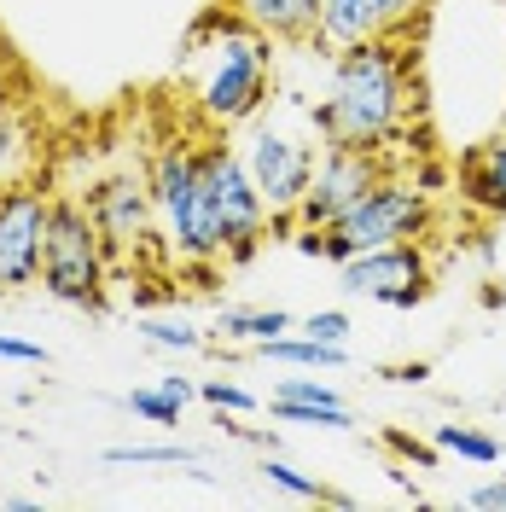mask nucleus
I'll return each mask as SVG.
<instances>
[{
    "label": "nucleus",
    "instance_id": "nucleus-20",
    "mask_svg": "<svg viewBox=\"0 0 506 512\" xmlns=\"http://www.w3.org/2000/svg\"><path fill=\"white\" fill-rule=\"evenodd\" d=\"M280 425H315V431H355V414H349L344 402H285L274 396L268 402Z\"/></svg>",
    "mask_w": 506,
    "mask_h": 512
},
{
    "label": "nucleus",
    "instance_id": "nucleus-14",
    "mask_svg": "<svg viewBox=\"0 0 506 512\" xmlns=\"http://www.w3.org/2000/svg\"><path fill=\"white\" fill-rule=\"evenodd\" d=\"M222 6L274 41H315L320 24V0H222Z\"/></svg>",
    "mask_w": 506,
    "mask_h": 512
},
{
    "label": "nucleus",
    "instance_id": "nucleus-13",
    "mask_svg": "<svg viewBox=\"0 0 506 512\" xmlns=\"http://www.w3.org/2000/svg\"><path fill=\"white\" fill-rule=\"evenodd\" d=\"M460 198L472 204L477 216L506 222V134L483 140V146H472L460 158Z\"/></svg>",
    "mask_w": 506,
    "mask_h": 512
},
{
    "label": "nucleus",
    "instance_id": "nucleus-7",
    "mask_svg": "<svg viewBox=\"0 0 506 512\" xmlns=\"http://www.w3.org/2000/svg\"><path fill=\"white\" fill-rule=\"evenodd\" d=\"M198 169H204V187H210V204H216V222H222V239H227V262H239V256H251L262 239H268V204H262V192H256L251 169L239 158V140H227V134H204V146H198Z\"/></svg>",
    "mask_w": 506,
    "mask_h": 512
},
{
    "label": "nucleus",
    "instance_id": "nucleus-18",
    "mask_svg": "<svg viewBox=\"0 0 506 512\" xmlns=\"http://www.w3.org/2000/svg\"><path fill=\"white\" fill-rule=\"evenodd\" d=\"M134 332L146 338V344H158V350H181V355H198L210 344V332L187 315H140L134 320Z\"/></svg>",
    "mask_w": 506,
    "mask_h": 512
},
{
    "label": "nucleus",
    "instance_id": "nucleus-15",
    "mask_svg": "<svg viewBox=\"0 0 506 512\" xmlns=\"http://www.w3.org/2000/svg\"><path fill=\"white\" fill-rule=\"evenodd\" d=\"M262 361H280V367H291V373H338L349 361V344H320V338H309V332H280V338H262V344H251Z\"/></svg>",
    "mask_w": 506,
    "mask_h": 512
},
{
    "label": "nucleus",
    "instance_id": "nucleus-33",
    "mask_svg": "<svg viewBox=\"0 0 506 512\" xmlns=\"http://www.w3.org/2000/svg\"><path fill=\"white\" fill-rule=\"evenodd\" d=\"M501 466H506V448H501Z\"/></svg>",
    "mask_w": 506,
    "mask_h": 512
},
{
    "label": "nucleus",
    "instance_id": "nucleus-1",
    "mask_svg": "<svg viewBox=\"0 0 506 512\" xmlns=\"http://www.w3.org/2000/svg\"><path fill=\"white\" fill-rule=\"evenodd\" d=\"M181 76L192 94V117L210 134H233L274 105V35L216 6L210 18L192 24L181 47Z\"/></svg>",
    "mask_w": 506,
    "mask_h": 512
},
{
    "label": "nucleus",
    "instance_id": "nucleus-26",
    "mask_svg": "<svg viewBox=\"0 0 506 512\" xmlns=\"http://www.w3.org/2000/svg\"><path fill=\"white\" fill-rule=\"evenodd\" d=\"M297 332H309L320 344H349V315L344 309H315V315L297 320Z\"/></svg>",
    "mask_w": 506,
    "mask_h": 512
},
{
    "label": "nucleus",
    "instance_id": "nucleus-28",
    "mask_svg": "<svg viewBox=\"0 0 506 512\" xmlns=\"http://www.w3.org/2000/svg\"><path fill=\"white\" fill-rule=\"evenodd\" d=\"M466 507H472V512H506V478L477 483L472 495H466Z\"/></svg>",
    "mask_w": 506,
    "mask_h": 512
},
{
    "label": "nucleus",
    "instance_id": "nucleus-10",
    "mask_svg": "<svg viewBox=\"0 0 506 512\" xmlns=\"http://www.w3.org/2000/svg\"><path fill=\"white\" fill-rule=\"evenodd\" d=\"M384 181V158L379 146H326L315 163V181L297 204V222L303 227H332L338 216H349L367 192Z\"/></svg>",
    "mask_w": 506,
    "mask_h": 512
},
{
    "label": "nucleus",
    "instance_id": "nucleus-16",
    "mask_svg": "<svg viewBox=\"0 0 506 512\" xmlns=\"http://www.w3.org/2000/svg\"><path fill=\"white\" fill-rule=\"evenodd\" d=\"M280 332H297V320L285 309H222L216 315V338H227V344H262Z\"/></svg>",
    "mask_w": 506,
    "mask_h": 512
},
{
    "label": "nucleus",
    "instance_id": "nucleus-24",
    "mask_svg": "<svg viewBox=\"0 0 506 512\" xmlns=\"http://www.w3.org/2000/svg\"><path fill=\"white\" fill-rule=\"evenodd\" d=\"M198 396H204L210 408H222V414H251L256 408V396L245 390V384H233V379H204L198 384Z\"/></svg>",
    "mask_w": 506,
    "mask_h": 512
},
{
    "label": "nucleus",
    "instance_id": "nucleus-27",
    "mask_svg": "<svg viewBox=\"0 0 506 512\" xmlns=\"http://www.w3.org/2000/svg\"><path fill=\"white\" fill-rule=\"evenodd\" d=\"M0 361H24V367H47L53 355L41 350V344H30V338H6V332H0Z\"/></svg>",
    "mask_w": 506,
    "mask_h": 512
},
{
    "label": "nucleus",
    "instance_id": "nucleus-9",
    "mask_svg": "<svg viewBox=\"0 0 506 512\" xmlns=\"http://www.w3.org/2000/svg\"><path fill=\"white\" fill-rule=\"evenodd\" d=\"M344 291L384 303V309H419L431 297V256L419 239L408 245H379V251H355L349 262H338Z\"/></svg>",
    "mask_w": 506,
    "mask_h": 512
},
{
    "label": "nucleus",
    "instance_id": "nucleus-32",
    "mask_svg": "<svg viewBox=\"0 0 506 512\" xmlns=\"http://www.w3.org/2000/svg\"><path fill=\"white\" fill-rule=\"evenodd\" d=\"M396 379H402V384H419V379H431V367H425V361H413V367H402Z\"/></svg>",
    "mask_w": 506,
    "mask_h": 512
},
{
    "label": "nucleus",
    "instance_id": "nucleus-11",
    "mask_svg": "<svg viewBox=\"0 0 506 512\" xmlns=\"http://www.w3.org/2000/svg\"><path fill=\"white\" fill-rule=\"evenodd\" d=\"M88 216H94L105 251H152V239H163L158 227V198L146 175H111L88 192Z\"/></svg>",
    "mask_w": 506,
    "mask_h": 512
},
{
    "label": "nucleus",
    "instance_id": "nucleus-6",
    "mask_svg": "<svg viewBox=\"0 0 506 512\" xmlns=\"http://www.w3.org/2000/svg\"><path fill=\"white\" fill-rule=\"evenodd\" d=\"M105 274L111 251L99 239L94 216L82 198H53V227H47V256H41V291L70 309H99L105 303Z\"/></svg>",
    "mask_w": 506,
    "mask_h": 512
},
{
    "label": "nucleus",
    "instance_id": "nucleus-5",
    "mask_svg": "<svg viewBox=\"0 0 506 512\" xmlns=\"http://www.w3.org/2000/svg\"><path fill=\"white\" fill-rule=\"evenodd\" d=\"M315 117H303V128H291L274 111H262L245 123V140H239V158L251 169L256 192H262V204H268V216L274 222H291L297 227V204H303V192L315 181V163H320V146H315Z\"/></svg>",
    "mask_w": 506,
    "mask_h": 512
},
{
    "label": "nucleus",
    "instance_id": "nucleus-22",
    "mask_svg": "<svg viewBox=\"0 0 506 512\" xmlns=\"http://www.w3.org/2000/svg\"><path fill=\"white\" fill-rule=\"evenodd\" d=\"M123 402H128L140 419H146V425H181V414H187V402H175V396H169L158 379L140 384V390H128Z\"/></svg>",
    "mask_w": 506,
    "mask_h": 512
},
{
    "label": "nucleus",
    "instance_id": "nucleus-17",
    "mask_svg": "<svg viewBox=\"0 0 506 512\" xmlns=\"http://www.w3.org/2000/svg\"><path fill=\"white\" fill-rule=\"evenodd\" d=\"M30 163H35V134H30V123H24L12 105H0V187H12V181H30Z\"/></svg>",
    "mask_w": 506,
    "mask_h": 512
},
{
    "label": "nucleus",
    "instance_id": "nucleus-21",
    "mask_svg": "<svg viewBox=\"0 0 506 512\" xmlns=\"http://www.w3.org/2000/svg\"><path fill=\"white\" fill-rule=\"evenodd\" d=\"M198 448L187 443H117L105 448V466H192Z\"/></svg>",
    "mask_w": 506,
    "mask_h": 512
},
{
    "label": "nucleus",
    "instance_id": "nucleus-12",
    "mask_svg": "<svg viewBox=\"0 0 506 512\" xmlns=\"http://www.w3.org/2000/svg\"><path fill=\"white\" fill-rule=\"evenodd\" d=\"M396 6L390 0H320V24L315 41H326L332 53L344 47H361V41H379V35H396Z\"/></svg>",
    "mask_w": 506,
    "mask_h": 512
},
{
    "label": "nucleus",
    "instance_id": "nucleus-2",
    "mask_svg": "<svg viewBox=\"0 0 506 512\" xmlns=\"http://www.w3.org/2000/svg\"><path fill=\"white\" fill-rule=\"evenodd\" d=\"M309 117L326 146H390L408 123V47L396 35L344 47Z\"/></svg>",
    "mask_w": 506,
    "mask_h": 512
},
{
    "label": "nucleus",
    "instance_id": "nucleus-3",
    "mask_svg": "<svg viewBox=\"0 0 506 512\" xmlns=\"http://www.w3.org/2000/svg\"><path fill=\"white\" fill-rule=\"evenodd\" d=\"M152 198H158V227L163 245L175 262L187 268H210L227 256L222 222H216V204H210V187H204V169H198V146L187 140H163L152 152Z\"/></svg>",
    "mask_w": 506,
    "mask_h": 512
},
{
    "label": "nucleus",
    "instance_id": "nucleus-19",
    "mask_svg": "<svg viewBox=\"0 0 506 512\" xmlns=\"http://www.w3.org/2000/svg\"><path fill=\"white\" fill-rule=\"evenodd\" d=\"M431 443H437V454H460L472 466H501V443L477 425H431Z\"/></svg>",
    "mask_w": 506,
    "mask_h": 512
},
{
    "label": "nucleus",
    "instance_id": "nucleus-29",
    "mask_svg": "<svg viewBox=\"0 0 506 512\" xmlns=\"http://www.w3.org/2000/svg\"><path fill=\"white\" fill-rule=\"evenodd\" d=\"M390 443L402 448V454H408V460H419V466H437V443H431V448H419V443H408V437H402V431H390Z\"/></svg>",
    "mask_w": 506,
    "mask_h": 512
},
{
    "label": "nucleus",
    "instance_id": "nucleus-25",
    "mask_svg": "<svg viewBox=\"0 0 506 512\" xmlns=\"http://www.w3.org/2000/svg\"><path fill=\"white\" fill-rule=\"evenodd\" d=\"M274 396H285V402H344L338 390L326 379H315V373H297V379H274Z\"/></svg>",
    "mask_w": 506,
    "mask_h": 512
},
{
    "label": "nucleus",
    "instance_id": "nucleus-30",
    "mask_svg": "<svg viewBox=\"0 0 506 512\" xmlns=\"http://www.w3.org/2000/svg\"><path fill=\"white\" fill-rule=\"evenodd\" d=\"M158 384L169 390V396H175V402H192V396H198V384L181 379V373H158Z\"/></svg>",
    "mask_w": 506,
    "mask_h": 512
},
{
    "label": "nucleus",
    "instance_id": "nucleus-23",
    "mask_svg": "<svg viewBox=\"0 0 506 512\" xmlns=\"http://www.w3.org/2000/svg\"><path fill=\"white\" fill-rule=\"evenodd\" d=\"M262 478L274 483V489H285V495H303V501H326V495H332V489H326L320 478H309V472H297V466L285 460L280 448H274V454L262 460Z\"/></svg>",
    "mask_w": 506,
    "mask_h": 512
},
{
    "label": "nucleus",
    "instance_id": "nucleus-4",
    "mask_svg": "<svg viewBox=\"0 0 506 512\" xmlns=\"http://www.w3.org/2000/svg\"><path fill=\"white\" fill-rule=\"evenodd\" d=\"M431 227V192L419 181L384 175L379 187L367 192L349 216H338L332 227H303L297 222V251L326 256V262H349L355 251H379V245H408L425 239Z\"/></svg>",
    "mask_w": 506,
    "mask_h": 512
},
{
    "label": "nucleus",
    "instance_id": "nucleus-8",
    "mask_svg": "<svg viewBox=\"0 0 506 512\" xmlns=\"http://www.w3.org/2000/svg\"><path fill=\"white\" fill-rule=\"evenodd\" d=\"M47 227H53V198L35 181L0 187V291L41 286Z\"/></svg>",
    "mask_w": 506,
    "mask_h": 512
},
{
    "label": "nucleus",
    "instance_id": "nucleus-31",
    "mask_svg": "<svg viewBox=\"0 0 506 512\" xmlns=\"http://www.w3.org/2000/svg\"><path fill=\"white\" fill-rule=\"evenodd\" d=\"M390 6H396V24L408 30V24L419 18V12H425V6H431V0H390Z\"/></svg>",
    "mask_w": 506,
    "mask_h": 512
}]
</instances>
